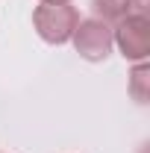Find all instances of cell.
Returning <instances> with one entry per match:
<instances>
[{
  "mask_svg": "<svg viewBox=\"0 0 150 153\" xmlns=\"http://www.w3.org/2000/svg\"><path fill=\"white\" fill-rule=\"evenodd\" d=\"M76 24H79V12L71 3H41L33 9V27L38 38L47 44H68Z\"/></svg>",
  "mask_w": 150,
  "mask_h": 153,
  "instance_id": "6da1fadb",
  "label": "cell"
},
{
  "mask_svg": "<svg viewBox=\"0 0 150 153\" xmlns=\"http://www.w3.org/2000/svg\"><path fill=\"white\" fill-rule=\"evenodd\" d=\"M71 41H74V50L85 62H106L109 53H112V47H115L112 24H106L100 18H85V21L76 24Z\"/></svg>",
  "mask_w": 150,
  "mask_h": 153,
  "instance_id": "7a4b0ae2",
  "label": "cell"
},
{
  "mask_svg": "<svg viewBox=\"0 0 150 153\" xmlns=\"http://www.w3.org/2000/svg\"><path fill=\"white\" fill-rule=\"evenodd\" d=\"M112 38L127 62H144L150 56V15H127L112 27Z\"/></svg>",
  "mask_w": 150,
  "mask_h": 153,
  "instance_id": "3957f363",
  "label": "cell"
},
{
  "mask_svg": "<svg viewBox=\"0 0 150 153\" xmlns=\"http://www.w3.org/2000/svg\"><path fill=\"white\" fill-rule=\"evenodd\" d=\"M150 0H91L94 15L106 24H118L127 15H147Z\"/></svg>",
  "mask_w": 150,
  "mask_h": 153,
  "instance_id": "277c9868",
  "label": "cell"
},
{
  "mask_svg": "<svg viewBox=\"0 0 150 153\" xmlns=\"http://www.w3.org/2000/svg\"><path fill=\"white\" fill-rule=\"evenodd\" d=\"M130 91L138 103H147V65L144 62H135V71L130 79Z\"/></svg>",
  "mask_w": 150,
  "mask_h": 153,
  "instance_id": "5b68a950",
  "label": "cell"
},
{
  "mask_svg": "<svg viewBox=\"0 0 150 153\" xmlns=\"http://www.w3.org/2000/svg\"><path fill=\"white\" fill-rule=\"evenodd\" d=\"M38 3H71V0H38Z\"/></svg>",
  "mask_w": 150,
  "mask_h": 153,
  "instance_id": "8992f818",
  "label": "cell"
}]
</instances>
